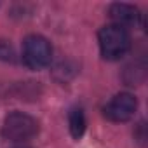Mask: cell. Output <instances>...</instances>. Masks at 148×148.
<instances>
[{
	"instance_id": "7",
	"label": "cell",
	"mask_w": 148,
	"mask_h": 148,
	"mask_svg": "<svg viewBox=\"0 0 148 148\" xmlns=\"http://www.w3.org/2000/svg\"><path fill=\"white\" fill-rule=\"evenodd\" d=\"M0 59L2 61H11V63L16 59L14 49L7 40H0Z\"/></svg>"
},
{
	"instance_id": "4",
	"label": "cell",
	"mask_w": 148,
	"mask_h": 148,
	"mask_svg": "<svg viewBox=\"0 0 148 148\" xmlns=\"http://www.w3.org/2000/svg\"><path fill=\"white\" fill-rule=\"evenodd\" d=\"M138 110V99L131 92H120L113 96L103 108V115L110 122H127L134 117Z\"/></svg>"
},
{
	"instance_id": "2",
	"label": "cell",
	"mask_w": 148,
	"mask_h": 148,
	"mask_svg": "<svg viewBox=\"0 0 148 148\" xmlns=\"http://www.w3.org/2000/svg\"><path fill=\"white\" fill-rule=\"evenodd\" d=\"M40 131V124L35 117L23 113V112H12L4 119L2 124V136L7 141L12 143H25L33 139Z\"/></svg>"
},
{
	"instance_id": "1",
	"label": "cell",
	"mask_w": 148,
	"mask_h": 148,
	"mask_svg": "<svg viewBox=\"0 0 148 148\" xmlns=\"http://www.w3.org/2000/svg\"><path fill=\"white\" fill-rule=\"evenodd\" d=\"M98 42H99L101 56L106 61H119L131 51L132 45L129 32L117 25L103 26L98 33Z\"/></svg>"
},
{
	"instance_id": "5",
	"label": "cell",
	"mask_w": 148,
	"mask_h": 148,
	"mask_svg": "<svg viewBox=\"0 0 148 148\" xmlns=\"http://www.w3.org/2000/svg\"><path fill=\"white\" fill-rule=\"evenodd\" d=\"M108 16L113 21L112 25L122 26L127 30V26H136L141 21V14L134 5L129 4H112L108 9Z\"/></svg>"
},
{
	"instance_id": "3",
	"label": "cell",
	"mask_w": 148,
	"mask_h": 148,
	"mask_svg": "<svg viewBox=\"0 0 148 148\" xmlns=\"http://www.w3.org/2000/svg\"><path fill=\"white\" fill-rule=\"evenodd\" d=\"M52 59L51 42L42 35H28L23 42V61L30 70H42Z\"/></svg>"
},
{
	"instance_id": "6",
	"label": "cell",
	"mask_w": 148,
	"mask_h": 148,
	"mask_svg": "<svg viewBox=\"0 0 148 148\" xmlns=\"http://www.w3.org/2000/svg\"><path fill=\"white\" fill-rule=\"evenodd\" d=\"M68 125H70V132L71 136L75 138V139H80L86 132V113L80 106H75V108H71L70 113H68Z\"/></svg>"
},
{
	"instance_id": "8",
	"label": "cell",
	"mask_w": 148,
	"mask_h": 148,
	"mask_svg": "<svg viewBox=\"0 0 148 148\" xmlns=\"http://www.w3.org/2000/svg\"><path fill=\"white\" fill-rule=\"evenodd\" d=\"M16 148H26V146H16Z\"/></svg>"
}]
</instances>
